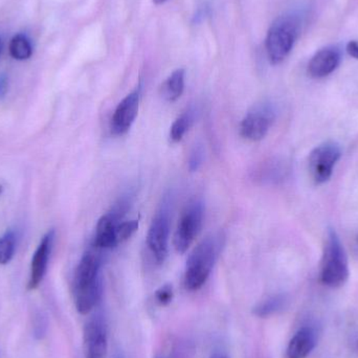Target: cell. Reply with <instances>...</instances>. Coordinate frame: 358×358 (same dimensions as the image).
<instances>
[{"label": "cell", "instance_id": "cell-1", "mask_svg": "<svg viewBox=\"0 0 358 358\" xmlns=\"http://www.w3.org/2000/svg\"><path fill=\"white\" fill-rule=\"evenodd\" d=\"M102 258L94 250L84 254L73 278V298L76 308L81 315H88L102 296L101 279Z\"/></svg>", "mask_w": 358, "mask_h": 358}, {"label": "cell", "instance_id": "cell-2", "mask_svg": "<svg viewBox=\"0 0 358 358\" xmlns=\"http://www.w3.org/2000/svg\"><path fill=\"white\" fill-rule=\"evenodd\" d=\"M222 243L220 235H210L194 248L185 265V287L187 290L195 292L204 285L210 277Z\"/></svg>", "mask_w": 358, "mask_h": 358}, {"label": "cell", "instance_id": "cell-3", "mask_svg": "<svg viewBox=\"0 0 358 358\" xmlns=\"http://www.w3.org/2000/svg\"><path fill=\"white\" fill-rule=\"evenodd\" d=\"M300 20L296 16H282L267 33L265 48L271 64L283 62L292 52L300 34Z\"/></svg>", "mask_w": 358, "mask_h": 358}, {"label": "cell", "instance_id": "cell-4", "mask_svg": "<svg viewBox=\"0 0 358 358\" xmlns=\"http://www.w3.org/2000/svg\"><path fill=\"white\" fill-rule=\"evenodd\" d=\"M349 278L348 258L340 237L334 229L328 231L322 261L321 281L328 287L344 285Z\"/></svg>", "mask_w": 358, "mask_h": 358}, {"label": "cell", "instance_id": "cell-5", "mask_svg": "<svg viewBox=\"0 0 358 358\" xmlns=\"http://www.w3.org/2000/svg\"><path fill=\"white\" fill-rule=\"evenodd\" d=\"M204 206L200 200H194L181 214L176 235L174 248L180 254L187 252L201 229L203 222Z\"/></svg>", "mask_w": 358, "mask_h": 358}, {"label": "cell", "instance_id": "cell-6", "mask_svg": "<svg viewBox=\"0 0 358 358\" xmlns=\"http://www.w3.org/2000/svg\"><path fill=\"white\" fill-rule=\"evenodd\" d=\"M169 201L165 200L159 210L155 214L148 235H147V244L151 252L155 256L157 263L165 262L168 256V246H169L170 236V206Z\"/></svg>", "mask_w": 358, "mask_h": 358}, {"label": "cell", "instance_id": "cell-7", "mask_svg": "<svg viewBox=\"0 0 358 358\" xmlns=\"http://www.w3.org/2000/svg\"><path fill=\"white\" fill-rule=\"evenodd\" d=\"M342 157V149L336 142H326L313 149L309 155V172L317 185L327 182L334 166Z\"/></svg>", "mask_w": 358, "mask_h": 358}, {"label": "cell", "instance_id": "cell-8", "mask_svg": "<svg viewBox=\"0 0 358 358\" xmlns=\"http://www.w3.org/2000/svg\"><path fill=\"white\" fill-rule=\"evenodd\" d=\"M275 120V109L271 103L252 107L240 124V134L252 142L263 140Z\"/></svg>", "mask_w": 358, "mask_h": 358}, {"label": "cell", "instance_id": "cell-9", "mask_svg": "<svg viewBox=\"0 0 358 358\" xmlns=\"http://www.w3.org/2000/svg\"><path fill=\"white\" fill-rule=\"evenodd\" d=\"M140 103V92L134 90L119 105L111 119V131L115 136H124L136 121Z\"/></svg>", "mask_w": 358, "mask_h": 358}, {"label": "cell", "instance_id": "cell-10", "mask_svg": "<svg viewBox=\"0 0 358 358\" xmlns=\"http://www.w3.org/2000/svg\"><path fill=\"white\" fill-rule=\"evenodd\" d=\"M84 345L86 358H105L108 340L104 323L100 319H92L84 328Z\"/></svg>", "mask_w": 358, "mask_h": 358}, {"label": "cell", "instance_id": "cell-11", "mask_svg": "<svg viewBox=\"0 0 358 358\" xmlns=\"http://www.w3.org/2000/svg\"><path fill=\"white\" fill-rule=\"evenodd\" d=\"M54 238L55 231H48L42 238L39 246L34 254L33 259H31V275H29V284H27L29 290L36 289L41 284L42 280L45 275Z\"/></svg>", "mask_w": 358, "mask_h": 358}, {"label": "cell", "instance_id": "cell-12", "mask_svg": "<svg viewBox=\"0 0 358 358\" xmlns=\"http://www.w3.org/2000/svg\"><path fill=\"white\" fill-rule=\"evenodd\" d=\"M342 52L338 46H327L315 52L309 61L308 73L315 79L331 75L340 66Z\"/></svg>", "mask_w": 358, "mask_h": 358}, {"label": "cell", "instance_id": "cell-13", "mask_svg": "<svg viewBox=\"0 0 358 358\" xmlns=\"http://www.w3.org/2000/svg\"><path fill=\"white\" fill-rule=\"evenodd\" d=\"M317 345V336L313 328L304 327L296 332L288 344L287 358H306Z\"/></svg>", "mask_w": 358, "mask_h": 358}, {"label": "cell", "instance_id": "cell-14", "mask_svg": "<svg viewBox=\"0 0 358 358\" xmlns=\"http://www.w3.org/2000/svg\"><path fill=\"white\" fill-rule=\"evenodd\" d=\"M183 90H185V71L181 69H176L162 85V96L169 102H176L180 98Z\"/></svg>", "mask_w": 358, "mask_h": 358}, {"label": "cell", "instance_id": "cell-15", "mask_svg": "<svg viewBox=\"0 0 358 358\" xmlns=\"http://www.w3.org/2000/svg\"><path fill=\"white\" fill-rule=\"evenodd\" d=\"M195 109L189 108L185 113H181L176 120L173 125L171 126V129H170V138L174 143L180 142L182 140L185 134L189 131V128L193 125L194 121H195Z\"/></svg>", "mask_w": 358, "mask_h": 358}, {"label": "cell", "instance_id": "cell-16", "mask_svg": "<svg viewBox=\"0 0 358 358\" xmlns=\"http://www.w3.org/2000/svg\"><path fill=\"white\" fill-rule=\"evenodd\" d=\"M286 296L283 294H278V296H271L266 300L257 305L254 308V315L257 317H266L273 313H278L284 308L286 304Z\"/></svg>", "mask_w": 358, "mask_h": 358}, {"label": "cell", "instance_id": "cell-17", "mask_svg": "<svg viewBox=\"0 0 358 358\" xmlns=\"http://www.w3.org/2000/svg\"><path fill=\"white\" fill-rule=\"evenodd\" d=\"M31 45L25 36L17 35L13 38L10 44V52L13 58L17 60H27L31 56Z\"/></svg>", "mask_w": 358, "mask_h": 358}, {"label": "cell", "instance_id": "cell-18", "mask_svg": "<svg viewBox=\"0 0 358 358\" xmlns=\"http://www.w3.org/2000/svg\"><path fill=\"white\" fill-rule=\"evenodd\" d=\"M16 238L13 231H8L0 238V264L6 265L14 256Z\"/></svg>", "mask_w": 358, "mask_h": 358}, {"label": "cell", "instance_id": "cell-19", "mask_svg": "<svg viewBox=\"0 0 358 358\" xmlns=\"http://www.w3.org/2000/svg\"><path fill=\"white\" fill-rule=\"evenodd\" d=\"M138 229V220L122 221L121 223L115 227V239H117V245L122 242L129 239L134 231Z\"/></svg>", "mask_w": 358, "mask_h": 358}, {"label": "cell", "instance_id": "cell-20", "mask_svg": "<svg viewBox=\"0 0 358 358\" xmlns=\"http://www.w3.org/2000/svg\"><path fill=\"white\" fill-rule=\"evenodd\" d=\"M204 151L201 145H197L194 147L193 150L191 151V155L189 157V169L192 172L197 171L203 162Z\"/></svg>", "mask_w": 358, "mask_h": 358}, {"label": "cell", "instance_id": "cell-21", "mask_svg": "<svg viewBox=\"0 0 358 358\" xmlns=\"http://www.w3.org/2000/svg\"><path fill=\"white\" fill-rule=\"evenodd\" d=\"M46 328H48V323H46L45 315L43 313H37L34 320V336L38 340H41L46 334Z\"/></svg>", "mask_w": 358, "mask_h": 358}, {"label": "cell", "instance_id": "cell-22", "mask_svg": "<svg viewBox=\"0 0 358 358\" xmlns=\"http://www.w3.org/2000/svg\"><path fill=\"white\" fill-rule=\"evenodd\" d=\"M155 298H157L159 305L167 306L168 304L171 303L172 299H173V288H172L171 285L163 286V287L159 288L155 292Z\"/></svg>", "mask_w": 358, "mask_h": 358}, {"label": "cell", "instance_id": "cell-23", "mask_svg": "<svg viewBox=\"0 0 358 358\" xmlns=\"http://www.w3.org/2000/svg\"><path fill=\"white\" fill-rule=\"evenodd\" d=\"M346 50L349 56L358 60V41L357 40L349 41L346 46Z\"/></svg>", "mask_w": 358, "mask_h": 358}, {"label": "cell", "instance_id": "cell-24", "mask_svg": "<svg viewBox=\"0 0 358 358\" xmlns=\"http://www.w3.org/2000/svg\"><path fill=\"white\" fill-rule=\"evenodd\" d=\"M8 92V78L6 76L0 77V99L4 98Z\"/></svg>", "mask_w": 358, "mask_h": 358}, {"label": "cell", "instance_id": "cell-25", "mask_svg": "<svg viewBox=\"0 0 358 358\" xmlns=\"http://www.w3.org/2000/svg\"><path fill=\"white\" fill-rule=\"evenodd\" d=\"M153 1H155V3L162 4L164 3V2L167 1V0H153Z\"/></svg>", "mask_w": 358, "mask_h": 358}, {"label": "cell", "instance_id": "cell-26", "mask_svg": "<svg viewBox=\"0 0 358 358\" xmlns=\"http://www.w3.org/2000/svg\"><path fill=\"white\" fill-rule=\"evenodd\" d=\"M212 358H227V357H223V355H214Z\"/></svg>", "mask_w": 358, "mask_h": 358}, {"label": "cell", "instance_id": "cell-27", "mask_svg": "<svg viewBox=\"0 0 358 358\" xmlns=\"http://www.w3.org/2000/svg\"><path fill=\"white\" fill-rule=\"evenodd\" d=\"M2 192H3V187H2V185H0V196H1Z\"/></svg>", "mask_w": 358, "mask_h": 358}, {"label": "cell", "instance_id": "cell-28", "mask_svg": "<svg viewBox=\"0 0 358 358\" xmlns=\"http://www.w3.org/2000/svg\"><path fill=\"white\" fill-rule=\"evenodd\" d=\"M0 50H1V42H0Z\"/></svg>", "mask_w": 358, "mask_h": 358}]
</instances>
